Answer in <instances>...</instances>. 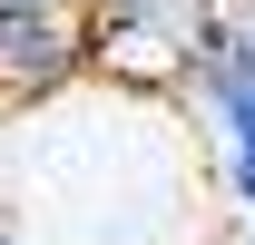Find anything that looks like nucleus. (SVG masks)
Here are the masks:
<instances>
[{
  "label": "nucleus",
  "mask_w": 255,
  "mask_h": 245,
  "mask_svg": "<svg viewBox=\"0 0 255 245\" xmlns=\"http://www.w3.org/2000/svg\"><path fill=\"white\" fill-rule=\"evenodd\" d=\"M177 89H187L196 118H206L226 206L246 216L255 206V0H216V20H206V39H196V59H187Z\"/></svg>",
  "instance_id": "obj_1"
},
{
  "label": "nucleus",
  "mask_w": 255,
  "mask_h": 245,
  "mask_svg": "<svg viewBox=\"0 0 255 245\" xmlns=\"http://www.w3.org/2000/svg\"><path fill=\"white\" fill-rule=\"evenodd\" d=\"M0 10H59V0H0Z\"/></svg>",
  "instance_id": "obj_3"
},
{
  "label": "nucleus",
  "mask_w": 255,
  "mask_h": 245,
  "mask_svg": "<svg viewBox=\"0 0 255 245\" xmlns=\"http://www.w3.org/2000/svg\"><path fill=\"white\" fill-rule=\"evenodd\" d=\"M0 245H20V236H10V226H0Z\"/></svg>",
  "instance_id": "obj_5"
},
{
  "label": "nucleus",
  "mask_w": 255,
  "mask_h": 245,
  "mask_svg": "<svg viewBox=\"0 0 255 245\" xmlns=\"http://www.w3.org/2000/svg\"><path fill=\"white\" fill-rule=\"evenodd\" d=\"M89 79V10H0V108H49Z\"/></svg>",
  "instance_id": "obj_2"
},
{
  "label": "nucleus",
  "mask_w": 255,
  "mask_h": 245,
  "mask_svg": "<svg viewBox=\"0 0 255 245\" xmlns=\"http://www.w3.org/2000/svg\"><path fill=\"white\" fill-rule=\"evenodd\" d=\"M236 226H246V245H255V206H246V216H236Z\"/></svg>",
  "instance_id": "obj_4"
}]
</instances>
